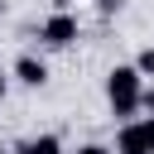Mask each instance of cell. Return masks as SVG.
<instances>
[{
    "label": "cell",
    "mask_w": 154,
    "mask_h": 154,
    "mask_svg": "<svg viewBox=\"0 0 154 154\" xmlns=\"http://www.w3.org/2000/svg\"><path fill=\"white\" fill-rule=\"evenodd\" d=\"M135 67H140L144 77H154V48H140V58H135Z\"/></svg>",
    "instance_id": "8992f818"
},
{
    "label": "cell",
    "mask_w": 154,
    "mask_h": 154,
    "mask_svg": "<svg viewBox=\"0 0 154 154\" xmlns=\"http://www.w3.org/2000/svg\"><path fill=\"white\" fill-rule=\"evenodd\" d=\"M10 154H63V140L58 135H34V140H19Z\"/></svg>",
    "instance_id": "5b68a950"
},
{
    "label": "cell",
    "mask_w": 154,
    "mask_h": 154,
    "mask_svg": "<svg viewBox=\"0 0 154 154\" xmlns=\"http://www.w3.org/2000/svg\"><path fill=\"white\" fill-rule=\"evenodd\" d=\"M77 154H116V149H106V144H82Z\"/></svg>",
    "instance_id": "ba28073f"
},
{
    "label": "cell",
    "mask_w": 154,
    "mask_h": 154,
    "mask_svg": "<svg viewBox=\"0 0 154 154\" xmlns=\"http://www.w3.org/2000/svg\"><path fill=\"white\" fill-rule=\"evenodd\" d=\"M120 10V0H101V14H116Z\"/></svg>",
    "instance_id": "30bf717a"
},
{
    "label": "cell",
    "mask_w": 154,
    "mask_h": 154,
    "mask_svg": "<svg viewBox=\"0 0 154 154\" xmlns=\"http://www.w3.org/2000/svg\"><path fill=\"white\" fill-rule=\"evenodd\" d=\"M116 154H154V116L125 120L116 135Z\"/></svg>",
    "instance_id": "3957f363"
},
{
    "label": "cell",
    "mask_w": 154,
    "mask_h": 154,
    "mask_svg": "<svg viewBox=\"0 0 154 154\" xmlns=\"http://www.w3.org/2000/svg\"><path fill=\"white\" fill-rule=\"evenodd\" d=\"M0 154H10V149H5V144H0Z\"/></svg>",
    "instance_id": "4fadbf2b"
},
{
    "label": "cell",
    "mask_w": 154,
    "mask_h": 154,
    "mask_svg": "<svg viewBox=\"0 0 154 154\" xmlns=\"http://www.w3.org/2000/svg\"><path fill=\"white\" fill-rule=\"evenodd\" d=\"M53 5H58V10H72V5H77V0H53Z\"/></svg>",
    "instance_id": "8fae6325"
},
{
    "label": "cell",
    "mask_w": 154,
    "mask_h": 154,
    "mask_svg": "<svg viewBox=\"0 0 154 154\" xmlns=\"http://www.w3.org/2000/svg\"><path fill=\"white\" fill-rule=\"evenodd\" d=\"M77 34H82V24H77V14H72V10H53V14L38 24V38H43L48 48H72V43H77Z\"/></svg>",
    "instance_id": "7a4b0ae2"
},
{
    "label": "cell",
    "mask_w": 154,
    "mask_h": 154,
    "mask_svg": "<svg viewBox=\"0 0 154 154\" xmlns=\"http://www.w3.org/2000/svg\"><path fill=\"white\" fill-rule=\"evenodd\" d=\"M5 96H10V72L0 67V101H5Z\"/></svg>",
    "instance_id": "9c48e42d"
},
{
    "label": "cell",
    "mask_w": 154,
    "mask_h": 154,
    "mask_svg": "<svg viewBox=\"0 0 154 154\" xmlns=\"http://www.w3.org/2000/svg\"><path fill=\"white\" fill-rule=\"evenodd\" d=\"M140 91H144V72L135 63H120V67L106 72V106H111V116L130 120L140 111Z\"/></svg>",
    "instance_id": "6da1fadb"
},
{
    "label": "cell",
    "mask_w": 154,
    "mask_h": 154,
    "mask_svg": "<svg viewBox=\"0 0 154 154\" xmlns=\"http://www.w3.org/2000/svg\"><path fill=\"white\" fill-rule=\"evenodd\" d=\"M10 77H14L19 87H43V82H48V63L34 58V53H19L14 67H10Z\"/></svg>",
    "instance_id": "277c9868"
},
{
    "label": "cell",
    "mask_w": 154,
    "mask_h": 154,
    "mask_svg": "<svg viewBox=\"0 0 154 154\" xmlns=\"http://www.w3.org/2000/svg\"><path fill=\"white\" fill-rule=\"evenodd\" d=\"M0 19H5V0H0Z\"/></svg>",
    "instance_id": "7c38bea8"
},
{
    "label": "cell",
    "mask_w": 154,
    "mask_h": 154,
    "mask_svg": "<svg viewBox=\"0 0 154 154\" xmlns=\"http://www.w3.org/2000/svg\"><path fill=\"white\" fill-rule=\"evenodd\" d=\"M140 111H144V116H154V87H144V91H140Z\"/></svg>",
    "instance_id": "52a82bcc"
}]
</instances>
